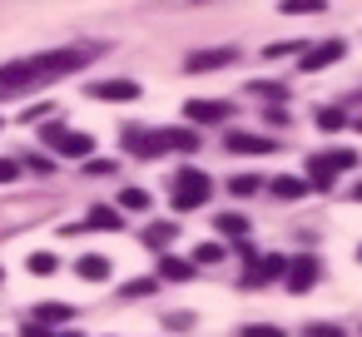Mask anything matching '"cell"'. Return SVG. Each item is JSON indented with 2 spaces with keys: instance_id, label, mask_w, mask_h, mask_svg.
<instances>
[{
  "instance_id": "9a60e30c",
  "label": "cell",
  "mask_w": 362,
  "mask_h": 337,
  "mask_svg": "<svg viewBox=\"0 0 362 337\" xmlns=\"http://www.w3.org/2000/svg\"><path fill=\"white\" fill-rule=\"evenodd\" d=\"M214 228H218L223 238H233V243H243V238H248V213H238V208H228V213H218V218H214Z\"/></svg>"
},
{
  "instance_id": "e0dca14e",
  "label": "cell",
  "mask_w": 362,
  "mask_h": 337,
  "mask_svg": "<svg viewBox=\"0 0 362 337\" xmlns=\"http://www.w3.org/2000/svg\"><path fill=\"white\" fill-rule=\"evenodd\" d=\"M85 223H90V228H105V233H119V223H124V213H119V208H110V203H95Z\"/></svg>"
},
{
  "instance_id": "7c38bea8",
  "label": "cell",
  "mask_w": 362,
  "mask_h": 337,
  "mask_svg": "<svg viewBox=\"0 0 362 337\" xmlns=\"http://www.w3.org/2000/svg\"><path fill=\"white\" fill-rule=\"evenodd\" d=\"M174 238H179V223H174V218H154V223L144 228V248H154V253H164Z\"/></svg>"
},
{
  "instance_id": "836d02e7",
  "label": "cell",
  "mask_w": 362,
  "mask_h": 337,
  "mask_svg": "<svg viewBox=\"0 0 362 337\" xmlns=\"http://www.w3.org/2000/svg\"><path fill=\"white\" fill-rule=\"evenodd\" d=\"M50 337H85V332H50Z\"/></svg>"
},
{
  "instance_id": "8fae6325",
  "label": "cell",
  "mask_w": 362,
  "mask_h": 337,
  "mask_svg": "<svg viewBox=\"0 0 362 337\" xmlns=\"http://www.w3.org/2000/svg\"><path fill=\"white\" fill-rule=\"evenodd\" d=\"M95 100H139V80H100L90 85Z\"/></svg>"
},
{
  "instance_id": "d6a6232c",
  "label": "cell",
  "mask_w": 362,
  "mask_h": 337,
  "mask_svg": "<svg viewBox=\"0 0 362 337\" xmlns=\"http://www.w3.org/2000/svg\"><path fill=\"white\" fill-rule=\"evenodd\" d=\"M352 199H357V203H362V179H357V184H352Z\"/></svg>"
},
{
  "instance_id": "ac0fdd59",
  "label": "cell",
  "mask_w": 362,
  "mask_h": 337,
  "mask_svg": "<svg viewBox=\"0 0 362 337\" xmlns=\"http://www.w3.org/2000/svg\"><path fill=\"white\" fill-rule=\"evenodd\" d=\"M159 278H169V283H189V278H194V263H189V258H169V253H164V258H159Z\"/></svg>"
},
{
  "instance_id": "d6986e66",
  "label": "cell",
  "mask_w": 362,
  "mask_h": 337,
  "mask_svg": "<svg viewBox=\"0 0 362 337\" xmlns=\"http://www.w3.org/2000/svg\"><path fill=\"white\" fill-rule=\"evenodd\" d=\"M119 213H144L149 208V194L144 189H119V203H115Z\"/></svg>"
},
{
  "instance_id": "d4e9b609",
  "label": "cell",
  "mask_w": 362,
  "mask_h": 337,
  "mask_svg": "<svg viewBox=\"0 0 362 337\" xmlns=\"http://www.w3.org/2000/svg\"><path fill=\"white\" fill-rule=\"evenodd\" d=\"M342 124H347V114H342V110H317V129H327V134H337Z\"/></svg>"
},
{
  "instance_id": "74e56055",
  "label": "cell",
  "mask_w": 362,
  "mask_h": 337,
  "mask_svg": "<svg viewBox=\"0 0 362 337\" xmlns=\"http://www.w3.org/2000/svg\"><path fill=\"white\" fill-rule=\"evenodd\" d=\"M0 124H6V119H0Z\"/></svg>"
},
{
  "instance_id": "4dcf8cb0",
  "label": "cell",
  "mask_w": 362,
  "mask_h": 337,
  "mask_svg": "<svg viewBox=\"0 0 362 337\" xmlns=\"http://www.w3.org/2000/svg\"><path fill=\"white\" fill-rule=\"evenodd\" d=\"M308 337H342V327H332V322H313Z\"/></svg>"
},
{
  "instance_id": "9c48e42d",
  "label": "cell",
  "mask_w": 362,
  "mask_h": 337,
  "mask_svg": "<svg viewBox=\"0 0 362 337\" xmlns=\"http://www.w3.org/2000/svg\"><path fill=\"white\" fill-rule=\"evenodd\" d=\"M342 55H347V45H342V40H322V45L303 50V70H327V65H337Z\"/></svg>"
},
{
  "instance_id": "ffe728a7",
  "label": "cell",
  "mask_w": 362,
  "mask_h": 337,
  "mask_svg": "<svg viewBox=\"0 0 362 337\" xmlns=\"http://www.w3.org/2000/svg\"><path fill=\"white\" fill-rule=\"evenodd\" d=\"M258 189H263L258 174H233V179H228V194H233V199H248V194H258Z\"/></svg>"
},
{
  "instance_id": "2e32d148",
  "label": "cell",
  "mask_w": 362,
  "mask_h": 337,
  "mask_svg": "<svg viewBox=\"0 0 362 337\" xmlns=\"http://www.w3.org/2000/svg\"><path fill=\"white\" fill-rule=\"evenodd\" d=\"M75 273L90 278V283H105V278H110V258H105V253H80V258H75Z\"/></svg>"
},
{
  "instance_id": "8992f818",
  "label": "cell",
  "mask_w": 362,
  "mask_h": 337,
  "mask_svg": "<svg viewBox=\"0 0 362 337\" xmlns=\"http://www.w3.org/2000/svg\"><path fill=\"white\" fill-rule=\"evenodd\" d=\"M238 60V45H214V50H194L184 65L199 75V70H223V65H233Z\"/></svg>"
},
{
  "instance_id": "5b68a950",
  "label": "cell",
  "mask_w": 362,
  "mask_h": 337,
  "mask_svg": "<svg viewBox=\"0 0 362 337\" xmlns=\"http://www.w3.org/2000/svg\"><path fill=\"white\" fill-rule=\"evenodd\" d=\"M317 278H322V263H317L313 253H303V258H288V292H308Z\"/></svg>"
},
{
  "instance_id": "484cf974",
  "label": "cell",
  "mask_w": 362,
  "mask_h": 337,
  "mask_svg": "<svg viewBox=\"0 0 362 337\" xmlns=\"http://www.w3.org/2000/svg\"><path fill=\"white\" fill-rule=\"evenodd\" d=\"M189 263H194V268H199V263H223V248H218V243H199Z\"/></svg>"
},
{
  "instance_id": "83f0119b",
  "label": "cell",
  "mask_w": 362,
  "mask_h": 337,
  "mask_svg": "<svg viewBox=\"0 0 362 337\" xmlns=\"http://www.w3.org/2000/svg\"><path fill=\"white\" fill-rule=\"evenodd\" d=\"M283 55H298V45H293V40H278V45L263 50V60H283Z\"/></svg>"
},
{
  "instance_id": "e575fe53",
  "label": "cell",
  "mask_w": 362,
  "mask_h": 337,
  "mask_svg": "<svg viewBox=\"0 0 362 337\" xmlns=\"http://www.w3.org/2000/svg\"><path fill=\"white\" fill-rule=\"evenodd\" d=\"M352 124H357V134H362V114H357V119H352Z\"/></svg>"
},
{
  "instance_id": "52a82bcc",
  "label": "cell",
  "mask_w": 362,
  "mask_h": 337,
  "mask_svg": "<svg viewBox=\"0 0 362 337\" xmlns=\"http://www.w3.org/2000/svg\"><path fill=\"white\" fill-rule=\"evenodd\" d=\"M233 154H273L278 149V139H268V134H248V129H228V139H223Z\"/></svg>"
},
{
  "instance_id": "ba28073f",
  "label": "cell",
  "mask_w": 362,
  "mask_h": 337,
  "mask_svg": "<svg viewBox=\"0 0 362 337\" xmlns=\"http://www.w3.org/2000/svg\"><path fill=\"white\" fill-rule=\"evenodd\" d=\"M273 278H288V258L283 253H268V258H258L253 268H248V288H263V283H273Z\"/></svg>"
},
{
  "instance_id": "603a6c76",
  "label": "cell",
  "mask_w": 362,
  "mask_h": 337,
  "mask_svg": "<svg viewBox=\"0 0 362 337\" xmlns=\"http://www.w3.org/2000/svg\"><path fill=\"white\" fill-rule=\"evenodd\" d=\"M327 164L337 174H347V169H357V149H327Z\"/></svg>"
},
{
  "instance_id": "4fadbf2b",
  "label": "cell",
  "mask_w": 362,
  "mask_h": 337,
  "mask_svg": "<svg viewBox=\"0 0 362 337\" xmlns=\"http://www.w3.org/2000/svg\"><path fill=\"white\" fill-rule=\"evenodd\" d=\"M268 194H273L278 203H298V199L308 194V184H303V179H293V174H278V179H268Z\"/></svg>"
},
{
  "instance_id": "44dd1931",
  "label": "cell",
  "mask_w": 362,
  "mask_h": 337,
  "mask_svg": "<svg viewBox=\"0 0 362 337\" xmlns=\"http://www.w3.org/2000/svg\"><path fill=\"white\" fill-rule=\"evenodd\" d=\"M55 268H60V258H55V253H45V248H40V253H30V273H35V278H50Z\"/></svg>"
},
{
  "instance_id": "7a4b0ae2",
  "label": "cell",
  "mask_w": 362,
  "mask_h": 337,
  "mask_svg": "<svg viewBox=\"0 0 362 337\" xmlns=\"http://www.w3.org/2000/svg\"><path fill=\"white\" fill-rule=\"evenodd\" d=\"M209 194H214V179H209L204 169L184 164V169L174 174V213H194V208H204Z\"/></svg>"
},
{
  "instance_id": "8d00e7d4",
  "label": "cell",
  "mask_w": 362,
  "mask_h": 337,
  "mask_svg": "<svg viewBox=\"0 0 362 337\" xmlns=\"http://www.w3.org/2000/svg\"><path fill=\"white\" fill-rule=\"evenodd\" d=\"M0 278H6V268H0Z\"/></svg>"
},
{
  "instance_id": "1f68e13d",
  "label": "cell",
  "mask_w": 362,
  "mask_h": 337,
  "mask_svg": "<svg viewBox=\"0 0 362 337\" xmlns=\"http://www.w3.org/2000/svg\"><path fill=\"white\" fill-rule=\"evenodd\" d=\"M169 327H174V332H184V327H194V317H189V312H174V317H169Z\"/></svg>"
},
{
  "instance_id": "30bf717a",
  "label": "cell",
  "mask_w": 362,
  "mask_h": 337,
  "mask_svg": "<svg viewBox=\"0 0 362 337\" xmlns=\"http://www.w3.org/2000/svg\"><path fill=\"white\" fill-rule=\"evenodd\" d=\"M303 184H313V189H332V184H337V169L327 164V154H313V159L303 164Z\"/></svg>"
},
{
  "instance_id": "277c9868",
  "label": "cell",
  "mask_w": 362,
  "mask_h": 337,
  "mask_svg": "<svg viewBox=\"0 0 362 337\" xmlns=\"http://www.w3.org/2000/svg\"><path fill=\"white\" fill-rule=\"evenodd\" d=\"M184 119L189 124H218V119H233V105L228 100H189Z\"/></svg>"
},
{
  "instance_id": "4316f807",
  "label": "cell",
  "mask_w": 362,
  "mask_h": 337,
  "mask_svg": "<svg viewBox=\"0 0 362 337\" xmlns=\"http://www.w3.org/2000/svg\"><path fill=\"white\" fill-rule=\"evenodd\" d=\"M154 288H159V278H134V283L119 288V297H144V292H154Z\"/></svg>"
},
{
  "instance_id": "f546056e",
  "label": "cell",
  "mask_w": 362,
  "mask_h": 337,
  "mask_svg": "<svg viewBox=\"0 0 362 337\" xmlns=\"http://www.w3.org/2000/svg\"><path fill=\"white\" fill-rule=\"evenodd\" d=\"M21 179V164L16 159H0V184H16Z\"/></svg>"
},
{
  "instance_id": "d590c367",
  "label": "cell",
  "mask_w": 362,
  "mask_h": 337,
  "mask_svg": "<svg viewBox=\"0 0 362 337\" xmlns=\"http://www.w3.org/2000/svg\"><path fill=\"white\" fill-rule=\"evenodd\" d=\"M357 263H362V248H357Z\"/></svg>"
},
{
  "instance_id": "cb8c5ba5",
  "label": "cell",
  "mask_w": 362,
  "mask_h": 337,
  "mask_svg": "<svg viewBox=\"0 0 362 337\" xmlns=\"http://www.w3.org/2000/svg\"><path fill=\"white\" fill-rule=\"evenodd\" d=\"M238 337H283V327L278 322H243Z\"/></svg>"
},
{
  "instance_id": "7402d4cb",
  "label": "cell",
  "mask_w": 362,
  "mask_h": 337,
  "mask_svg": "<svg viewBox=\"0 0 362 337\" xmlns=\"http://www.w3.org/2000/svg\"><path fill=\"white\" fill-rule=\"evenodd\" d=\"M327 6H322V0H288V6H283V16H322Z\"/></svg>"
},
{
  "instance_id": "6da1fadb",
  "label": "cell",
  "mask_w": 362,
  "mask_h": 337,
  "mask_svg": "<svg viewBox=\"0 0 362 337\" xmlns=\"http://www.w3.org/2000/svg\"><path fill=\"white\" fill-rule=\"evenodd\" d=\"M105 45H60V50H45V55H25V60H11L0 65V100H16L35 85H50V80H65L75 70H85L90 60H100Z\"/></svg>"
},
{
  "instance_id": "f1b7e54d",
  "label": "cell",
  "mask_w": 362,
  "mask_h": 337,
  "mask_svg": "<svg viewBox=\"0 0 362 337\" xmlns=\"http://www.w3.org/2000/svg\"><path fill=\"white\" fill-rule=\"evenodd\" d=\"M253 95H263V100H278V105L288 100V90H283V85H253Z\"/></svg>"
},
{
  "instance_id": "5bb4252c",
  "label": "cell",
  "mask_w": 362,
  "mask_h": 337,
  "mask_svg": "<svg viewBox=\"0 0 362 337\" xmlns=\"http://www.w3.org/2000/svg\"><path fill=\"white\" fill-rule=\"evenodd\" d=\"M30 317H35L40 327H65V322H70V317H80V312H75L70 302H40Z\"/></svg>"
},
{
  "instance_id": "3957f363",
  "label": "cell",
  "mask_w": 362,
  "mask_h": 337,
  "mask_svg": "<svg viewBox=\"0 0 362 337\" xmlns=\"http://www.w3.org/2000/svg\"><path fill=\"white\" fill-rule=\"evenodd\" d=\"M40 139H45L50 149H60L65 159H90V154H95V139L80 134V129H65L60 119H45V124H40Z\"/></svg>"
}]
</instances>
